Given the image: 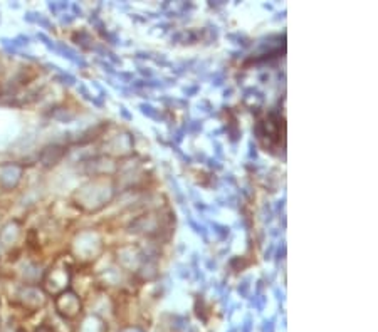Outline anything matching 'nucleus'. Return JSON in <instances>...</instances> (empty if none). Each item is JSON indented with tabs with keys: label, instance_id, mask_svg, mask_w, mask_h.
Here are the masks:
<instances>
[{
	"label": "nucleus",
	"instance_id": "f257e3e1",
	"mask_svg": "<svg viewBox=\"0 0 378 332\" xmlns=\"http://www.w3.org/2000/svg\"><path fill=\"white\" fill-rule=\"evenodd\" d=\"M56 307H58L59 314L66 317V319H74L81 312V302H79V297L76 294L73 292L63 294V296L56 299Z\"/></svg>",
	"mask_w": 378,
	"mask_h": 332
},
{
	"label": "nucleus",
	"instance_id": "f03ea898",
	"mask_svg": "<svg viewBox=\"0 0 378 332\" xmlns=\"http://www.w3.org/2000/svg\"><path fill=\"white\" fill-rule=\"evenodd\" d=\"M37 39L42 41V44H44L49 50H53V53H56V44L49 39L48 36H46V34H37Z\"/></svg>",
	"mask_w": 378,
	"mask_h": 332
},
{
	"label": "nucleus",
	"instance_id": "7ed1b4c3",
	"mask_svg": "<svg viewBox=\"0 0 378 332\" xmlns=\"http://www.w3.org/2000/svg\"><path fill=\"white\" fill-rule=\"evenodd\" d=\"M140 107H142V113H143V114L150 116V118H158V113H157L155 109H153L152 106H148V105H140Z\"/></svg>",
	"mask_w": 378,
	"mask_h": 332
},
{
	"label": "nucleus",
	"instance_id": "20e7f679",
	"mask_svg": "<svg viewBox=\"0 0 378 332\" xmlns=\"http://www.w3.org/2000/svg\"><path fill=\"white\" fill-rule=\"evenodd\" d=\"M59 79H61V81H64V84H74V82H76V79H74L71 74H66V73H61Z\"/></svg>",
	"mask_w": 378,
	"mask_h": 332
},
{
	"label": "nucleus",
	"instance_id": "39448f33",
	"mask_svg": "<svg viewBox=\"0 0 378 332\" xmlns=\"http://www.w3.org/2000/svg\"><path fill=\"white\" fill-rule=\"evenodd\" d=\"M214 228H217L216 233L221 238H226L229 235V228L227 227H222V225H214Z\"/></svg>",
	"mask_w": 378,
	"mask_h": 332
},
{
	"label": "nucleus",
	"instance_id": "423d86ee",
	"mask_svg": "<svg viewBox=\"0 0 378 332\" xmlns=\"http://www.w3.org/2000/svg\"><path fill=\"white\" fill-rule=\"evenodd\" d=\"M36 332H54L53 329H51V327L49 326H41L39 327V329H37Z\"/></svg>",
	"mask_w": 378,
	"mask_h": 332
}]
</instances>
